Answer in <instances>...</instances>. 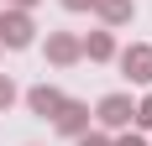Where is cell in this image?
Instances as JSON below:
<instances>
[{
  "mask_svg": "<svg viewBox=\"0 0 152 146\" xmlns=\"http://www.w3.org/2000/svg\"><path fill=\"white\" fill-rule=\"evenodd\" d=\"M31 42H37V21H31V11L5 5V11H0V47L21 52V47H31Z\"/></svg>",
  "mask_w": 152,
  "mask_h": 146,
  "instance_id": "6da1fadb",
  "label": "cell"
},
{
  "mask_svg": "<svg viewBox=\"0 0 152 146\" xmlns=\"http://www.w3.org/2000/svg\"><path fill=\"white\" fill-rule=\"evenodd\" d=\"M131 110H137V104H131V94H105L89 115L100 120V131H126V125H131Z\"/></svg>",
  "mask_w": 152,
  "mask_h": 146,
  "instance_id": "7a4b0ae2",
  "label": "cell"
},
{
  "mask_svg": "<svg viewBox=\"0 0 152 146\" xmlns=\"http://www.w3.org/2000/svg\"><path fill=\"white\" fill-rule=\"evenodd\" d=\"M115 63L131 84H152V47L147 42H131V47H115Z\"/></svg>",
  "mask_w": 152,
  "mask_h": 146,
  "instance_id": "3957f363",
  "label": "cell"
},
{
  "mask_svg": "<svg viewBox=\"0 0 152 146\" xmlns=\"http://www.w3.org/2000/svg\"><path fill=\"white\" fill-rule=\"evenodd\" d=\"M89 120H94V115H89V104H84V99H63V104H58V115H53V131L74 141V136L89 131Z\"/></svg>",
  "mask_w": 152,
  "mask_h": 146,
  "instance_id": "277c9868",
  "label": "cell"
},
{
  "mask_svg": "<svg viewBox=\"0 0 152 146\" xmlns=\"http://www.w3.org/2000/svg\"><path fill=\"white\" fill-rule=\"evenodd\" d=\"M42 52H47V63H53V68H74V63L84 58V52H79V37H74V31H47Z\"/></svg>",
  "mask_w": 152,
  "mask_h": 146,
  "instance_id": "5b68a950",
  "label": "cell"
},
{
  "mask_svg": "<svg viewBox=\"0 0 152 146\" xmlns=\"http://www.w3.org/2000/svg\"><path fill=\"white\" fill-rule=\"evenodd\" d=\"M63 99H68V94H63V89H53V84H31V89H26V110H31L37 120H53Z\"/></svg>",
  "mask_w": 152,
  "mask_h": 146,
  "instance_id": "8992f818",
  "label": "cell"
},
{
  "mask_svg": "<svg viewBox=\"0 0 152 146\" xmlns=\"http://www.w3.org/2000/svg\"><path fill=\"white\" fill-rule=\"evenodd\" d=\"M94 16L105 21V31L131 26V21H137V0H94Z\"/></svg>",
  "mask_w": 152,
  "mask_h": 146,
  "instance_id": "52a82bcc",
  "label": "cell"
},
{
  "mask_svg": "<svg viewBox=\"0 0 152 146\" xmlns=\"http://www.w3.org/2000/svg\"><path fill=\"white\" fill-rule=\"evenodd\" d=\"M79 52H84L89 63H110L115 58V31L100 26V31H89V37H79Z\"/></svg>",
  "mask_w": 152,
  "mask_h": 146,
  "instance_id": "ba28073f",
  "label": "cell"
},
{
  "mask_svg": "<svg viewBox=\"0 0 152 146\" xmlns=\"http://www.w3.org/2000/svg\"><path fill=\"white\" fill-rule=\"evenodd\" d=\"M131 125H137V131H152V94H142V99H137V110H131Z\"/></svg>",
  "mask_w": 152,
  "mask_h": 146,
  "instance_id": "9c48e42d",
  "label": "cell"
},
{
  "mask_svg": "<svg viewBox=\"0 0 152 146\" xmlns=\"http://www.w3.org/2000/svg\"><path fill=\"white\" fill-rule=\"evenodd\" d=\"M16 99H21V89L11 84V73H0V110H11Z\"/></svg>",
  "mask_w": 152,
  "mask_h": 146,
  "instance_id": "30bf717a",
  "label": "cell"
},
{
  "mask_svg": "<svg viewBox=\"0 0 152 146\" xmlns=\"http://www.w3.org/2000/svg\"><path fill=\"white\" fill-rule=\"evenodd\" d=\"M74 146H110V131H84L74 136Z\"/></svg>",
  "mask_w": 152,
  "mask_h": 146,
  "instance_id": "8fae6325",
  "label": "cell"
},
{
  "mask_svg": "<svg viewBox=\"0 0 152 146\" xmlns=\"http://www.w3.org/2000/svg\"><path fill=\"white\" fill-rule=\"evenodd\" d=\"M110 146H147V141H142L137 131H126V136H115V141H110Z\"/></svg>",
  "mask_w": 152,
  "mask_h": 146,
  "instance_id": "7c38bea8",
  "label": "cell"
},
{
  "mask_svg": "<svg viewBox=\"0 0 152 146\" xmlns=\"http://www.w3.org/2000/svg\"><path fill=\"white\" fill-rule=\"evenodd\" d=\"M63 11H94V0H58Z\"/></svg>",
  "mask_w": 152,
  "mask_h": 146,
  "instance_id": "4fadbf2b",
  "label": "cell"
},
{
  "mask_svg": "<svg viewBox=\"0 0 152 146\" xmlns=\"http://www.w3.org/2000/svg\"><path fill=\"white\" fill-rule=\"evenodd\" d=\"M5 5H21V11H31V5H42V0H5Z\"/></svg>",
  "mask_w": 152,
  "mask_h": 146,
  "instance_id": "5bb4252c",
  "label": "cell"
}]
</instances>
